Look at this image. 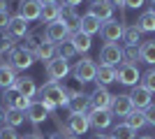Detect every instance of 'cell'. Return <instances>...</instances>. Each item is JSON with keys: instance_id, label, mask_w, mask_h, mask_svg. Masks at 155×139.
Instances as JSON below:
<instances>
[{"instance_id": "obj_1", "label": "cell", "mask_w": 155, "mask_h": 139, "mask_svg": "<svg viewBox=\"0 0 155 139\" xmlns=\"http://www.w3.org/2000/svg\"><path fill=\"white\" fill-rule=\"evenodd\" d=\"M39 95V102L49 109V111H56L58 107H67V102H70V98L65 95L63 86L60 84H51V81H46L44 86L37 91Z\"/></svg>"}, {"instance_id": "obj_2", "label": "cell", "mask_w": 155, "mask_h": 139, "mask_svg": "<svg viewBox=\"0 0 155 139\" xmlns=\"http://www.w3.org/2000/svg\"><path fill=\"white\" fill-rule=\"evenodd\" d=\"M72 77H74L79 84H91V81H95V77H97V63L93 58H88V56H84L81 60L74 63V67H72Z\"/></svg>"}, {"instance_id": "obj_3", "label": "cell", "mask_w": 155, "mask_h": 139, "mask_svg": "<svg viewBox=\"0 0 155 139\" xmlns=\"http://www.w3.org/2000/svg\"><path fill=\"white\" fill-rule=\"evenodd\" d=\"M44 70H46V77H49V81H51V84H58V81H63L65 77L72 72L70 63H67L65 58H60V56L51 58V60L44 65Z\"/></svg>"}, {"instance_id": "obj_4", "label": "cell", "mask_w": 155, "mask_h": 139, "mask_svg": "<svg viewBox=\"0 0 155 139\" xmlns=\"http://www.w3.org/2000/svg\"><path fill=\"white\" fill-rule=\"evenodd\" d=\"M123 33H125V23H120L118 19L104 21L102 28H100V35H102L104 44H118V40H123Z\"/></svg>"}, {"instance_id": "obj_5", "label": "cell", "mask_w": 155, "mask_h": 139, "mask_svg": "<svg viewBox=\"0 0 155 139\" xmlns=\"http://www.w3.org/2000/svg\"><path fill=\"white\" fill-rule=\"evenodd\" d=\"M30 104H32V100L26 98V95H21L16 88H7V91H2V107H5V109H19V111H26Z\"/></svg>"}, {"instance_id": "obj_6", "label": "cell", "mask_w": 155, "mask_h": 139, "mask_svg": "<svg viewBox=\"0 0 155 139\" xmlns=\"http://www.w3.org/2000/svg\"><path fill=\"white\" fill-rule=\"evenodd\" d=\"M139 79H141V72L137 65H127V63H120L116 67V81L123 84V86H139Z\"/></svg>"}, {"instance_id": "obj_7", "label": "cell", "mask_w": 155, "mask_h": 139, "mask_svg": "<svg viewBox=\"0 0 155 139\" xmlns=\"http://www.w3.org/2000/svg\"><path fill=\"white\" fill-rule=\"evenodd\" d=\"M100 65H109V67H118L123 63V49L118 44H104L100 51Z\"/></svg>"}, {"instance_id": "obj_8", "label": "cell", "mask_w": 155, "mask_h": 139, "mask_svg": "<svg viewBox=\"0 0 155 139\" xmlns=\"http://www.w3.org/2000/svg\"><path fill=\"white\" fill-rule=\"evenodd\" d=\"M111 121H114L111 109H91V111H88V123H91V127H95L97 132H100V130H107V127L111 125Z\"/></svg>"}, {"instance_id": "obj_9", "label": "cell", "mask_w": 155, "mask_h": 139, "mask_svg": "<svg viewBox=\"0 0 155 139\" xmlns=\"http://www.w3.org/2000/svg\"><path fill=\"white\" fill-rule=\"evenodd\" d=\"M46 40V23H42V26H37L35 30H28V35L23 37V44H21V49H26V51H37V46L42 44V42Z\"/></svg>"}, {"instance_id": "obj_10", "label": "cell", "mask_w": 155, "mask_h": 139, "mask_svg": "<svg viewBox=\"0 0 155 139\" xmlns=\"http://www.w3.org/2000/svg\"><path fill=\"white\" fill-rule=\"evenodd\" d=\"M70 28L65 26L63 21H53V23H46V40L49 42H53V44H60V42H65V40H70Z\"/></svg>"}, {"instance_id": "obj_11", "label": "cell", "mask_w": 155, "mask_h": 139, "mask_svg": "<svg viewBox=\"0 0 155 139\" xmlns=\"http://www.w3.org/2000/svg\"><path fill=\"white\" fill-rule=\"evenodd\" d=\"M16 2H19V16H23L28 23L42 19V5H39V0H16Z\"/></svg>"}, {"instance_id": "obj_12", "label": "cell", "mask_w": 155, "mask_h": 139, "mask_svg": "<svg viewBox=\"0 0 155 139\" xmlns=\"http://www.w3.org/2000/svg\"><path fill=\"white\" fill-rule=\"evenodd\" d=\"M35 53L32 51H26V49H21V46H16L12 51V60H9V65L14 67V70H28V67L35 63Z\"/></svg>"}, {"instance_id": "obj_13", "label": "cell", "mask_w": 155, "mask_h": 139, "mask_svg": "<svg viewBox=\"0 0 155 139\" xmlns=\"http://www.w3.org/2000/svg\"><path fill=\"white\" fill-rule=\"evenodd\" d=\"M88 98H91V109H111V102H114V95L104 86H97Z\"/></svg>"}, {"instance_id": "obj_14", "label": "cell", "mask_w": 155, "mask_h": 139, "mask_svg": "<svg viewBox=\"0 0 155 139\" xmlns=\"http://www.w3.org/2000/svg\"><path fill=\"white\" fill-rule=\"evenodd\" d=\"M153 93L150 91H146L143 86H132V93H130V100H132V107L134 109H146V107H150L153 104Z\"/></svg>"}, {"instance_id": "obj_15", "label": "cell", "mask_w": 155, "mask_h": 139, "mask_svg": "<svg viewBox=\"0 0 155 139\" xmlns=\"http://www.w3.org/2000/svg\"><path fill=\"white\" fill-rule=\"evenodd\" d=\"M134 107H132V100H130V93H118L114 95V102H111V114L114 116H127Z\"/></svg>"}, {"instance_id": "obj_16", "label": "cell", "mask_w": 155, "mask_h": 139, "mask_svg": "<svg viewBox=\"0 0 155 139\" xmlns=\"http://www.w3.org/2000/svg\"><path fill=\"white\" fill-rule=\"evenodd\" d=\"M67 127L72 130L74 137H77V134H86V132H88V127H91V123H88V114H70V116H67Z\"/></svg>"}, {"instance_id": "obj_17", "label": "cell", "mask_w": 155, "mask_h": 139, "mask_svg": "<svg viewBox=\"0 0 155 139\" xmlns=\"http://www.w3.org/2000/svg\"><path fill=\"white\" fill-rule=\"evenodd\" d=\"M26 116H28V121H30L32 125H39V123H44V121L51 116V111L37 100V102H32V104L26 109Z\"/></svg>"}, {"instance_id": "obj_18", "label": "cell", "mask_w": 155, "mask_h": 139, "mask_svg": "<svg viewBox=\"0 0 155 139\" xmlns=\"http://www.w3.org/2000/svg\"><path fill=\"white\" fill-rule=\"evenodd\" d=\"M60 21L70 28V33H77V30H79V21H81V16H79V12H77V7L63 5V7H60Z\"/></svg>"}, {"instance_id": "obj_19", "label": "cell", "mask_w": 155, "mask_h": 139, "mask_svg": "<svg viewBox=\"0 0 155 139\" xmlns=\"http://www.w3.org/2000/svg\"><path fill=\"white\" fill-rule=\"evenodd\" d=\"M28 30H30V28H28V21L23 19V16H19V14L12 16L9 26H7V33H9L12 40H23V37L28 35Z\"/></svg>"}, {"instance_id": "obj_20", "label": "cell", "mask_w": 155, "mask_h": 139, "mask_svg": "<svg viewBox=\"0 0 155 139\" xmlns=\"http://www.w3.org/2000/svg\"><path fill=\"white\" fill-rule=\"evenodd\" d=\"M100 28H102V21L97 19L95 14H91V12L81 14V21H79V30H81V33L93 37L95 33H100Z\"/></svg>"}, {"instance_id": "obj_21", "label": "cell", "mask_w": 155, "mask_h": 139, "mask_svg": "<svg viewBox=\"0 0 155 139\" xmlns=\"http://www.w3.org/2000/svg\"><path fill=\"white\" fill-rule=\"evenodd\" d=\"M19 81V74L12 65H0V91H7V88H14Z\"/></svg>"}, {"instance_id": "obj_22", "label": "cell", "mask_w": 155, "mask_h": 139, "mask_svg": "<svg viewBox=\"0 0 155 139\" xmlns=\"http://www.w3.org/2000/svg\"><path fill=\"white\" fill-rule=\"evenodd\" d=\"M88 109H91V98L86 93H81V95H77V98H72L67 102V111L70 114H88Z\"/></svg>"}, {"instance_id": "obj_23", "label": "cell", "mask_w": 155, "mask_h": 139, "mask_svg": "<svg viewBox=\"0 0 155 139\" xmlns=\"http://www.w3.org/2000/svg\"><path fill=\"white\" fill-rule=\"evenodd\" d=\"M56 56H58V46L53 44V42H49V40H44L37 46V51H35V58L42 60V63H49V60L56 58Z\"/></svg>"}, {"instance_id": "obj_24", "label": "cell", "mask_w": 155, "mask_h": 139, "mask_svg": "<svg viewBox=\"0 0 155 139\" xmlns=\"http://www.w3.org/2000/svg\"><path fill=\"white\" fill-rule=\"evenodd\" d=\"M97 86H109V84H114L116 81V67H109V65H97Z\"/></svg>"}, {"instance_id": "obj_25", "label": "cell", "mask_w": 155, "mask_h": 139, "mask_svg": "<svg viewBox=\"0 0 155 139\" xmlns=\"http://www.w3.org/2000/svg\"><path fill=\"white\" fill-rule=\"evenodd\" d=\"M91 14H95L97 19L104 23V21L114 19V7L109 5V0H104V2H93L91 5Z\"/></svg>"}, {"instance_id": "obj_26", "label": "cell", "mask_w": 155, "mask_h": 139, "mask_svg": "<svg viewBox=\"0 0 155 139\" xmlns=\"http://www.w3.org/2000/svg\"><path fill=\"white\" fill-rule=\"evenodd\" d=\"M70 40H72V44H74V49H77V53H88V49L93 46V42H91V35L81 33V30L72 33V35H70Z\"/></svg>"}, {"instance_id": "obj_27", "label": "cell", "mask_w": 155, "mask_h": 139, "mask_svg": "<svg viewBox=\"0 0 155 139\" xmlns=\"http://www.w3.org/2000/svg\"><path fill=\"white\" fill-rule=\"evenodd\" d=\"M16 91L21 93V95H26V98H32V95H37V84H35V79L32 77H19V81H16Z\"/></svg>"}, {"instance_id": "obj_28", "label": "cell", "mask_w": 155, "mask_h": 139, "mask_svg": "<svg viewBox=\"0 0 155 139\" xmlns=\"http://www.w3.org/2000/svg\"><path fill=\"white\" fill-rule=\"evenodd\" d=\"M125 123H127L132 130H141L143 125H148V123H146V114H143L141 109H132V111L125 116Z\"/></svg>"}, {"instance_id": "obj_29", "label": "cell", "mask_w": 155, "mask_h": 139, "mask_svg": "<svg viewBox=\"0 0 155 139\" xmlns=\"http://www.w3.org/2000/svg\"><path fill=\"white\" fill-rule=\"evenodd\" d=\"M139 60H141V49H139V44H125L123 46V63L137 65Z\"/></svg>"}, {"instance_id": "obj_30", "label": "cell", "mask_w": 155, "mask_h": 139, "mask_svg": "<svg viewBox=\"0 0 155 139\" xmlns=\"http://www.w3.org/2000/svg\"><path fill=\"white\" fill-rule=\"evenodd\" d=\"M139 49H141V63L155 67V40H148L143 44H139Z\"/></svg>"}, {"instance_id": "obj_31", "label": "cell", "mask_w": 155, "mask_h": 139, "mask_svg": "<svg viewBox=\"0 0 155 139\" xmlns=\"http://www.w3.org/2000/svg\"><path fill=\"white\" fill-rule=\"evenodd\" d=\"M137 26H139V30L141 33H155V14L150 12H143L139 19H137Z\"/></svg>"}, {"instance_id": "obj_32", "label": "cell", "mask_w": 155, "mask_h": 139, "mask_svg": "<svg viewBox=\"0 0 155 139\" xmlns=\"http://www.w3.org/2000/svg\"><path fill=\"white\" fill-rule=\"evenodd\" d=\"M26 111H19V109H7V116H5V125L9 127H19L26 123Z\"/></svg>"}, {"instance_id": "obj_33", "label": "cell", "mask_w": 155, "mask_h": 139, "mask_svg": "<svg viewBox=\"0 0 155 139\" xmlns=\"http://www.w3.org/2000/svg\"><path fill=\"white\" fill-rule=\"evenodd\" d=\"M60 19V5H44L42 7V23H53Z\"/></svg>"}, {"instance_id": "obj_34", "label": "cell", "mask_w": 155, "mask_h": 139, "mask_svg": "<svg viewBox=\"0 0 155 139\" xmlns=\"http://www.w3.org/2000/svg\"><path fill=\"white\" fill-rule=\"evenodd\" d=\"M123 40H125V44H139V42H141V30H139V26H137V23L125 26Z\"/></svg>"}, {"instance_id": "obj_35", "label": "cell", "mask_w": 155, "mask_h": 139, "mask_svg": "<svg viewBox=\"0 0 155 139\" xmlns=\"http://www.w3.org/2000/svg\"><path fill=\"white\" fill-rule=\"evenodd\" d=\"M134 132L137 130H132L127 123H118V125L111 130V139H134Z\"/></svg>"}, {"instance_id": "obj_36", "label": "cell", "mask_w": 155, "mask_h": 139, "mask_svg": "<svg viewBox=\"0 0 155 139\" xmlns=\"http://www.w3.org/2000/svg\"><path fill=\"white\" fill-rule=\"evenodd\" d=\"M56 46H58V56L65 58V60H72L77 56V49H74L72 40H65V42H60V44H56Z\"/></svg>"}, {"instance_id": "obj_37", "label": "cell", "mask_w": 155, "mask_h": 139, "mask_svg": "<svg viewBox=\"0 0 155 139\" xmlns=\"http://www.w3.org/2000/svg\"><path fill=\"white\" fill-rule=\"evenodd\" d=\"M81 86L84 84H79L77 79H72V81H67V84H63V91H65V95L67 98H77V95H81Z\"/></svg>"}, {"instance_id": "obj_38", "label": "cell", "mask_w": 155, "mask_h": 139, "mask_svg": "<svg viewBox=\"0 0 155 139\" xmlns=\"http://www.w3.org/2000/svg\"><path fill=\"white\" fill-rule=\"evenodd\" d=\"M141 86L146 88V91L155 93V67H150L146 74H141Z\"/></svg>"}, {"instance_id": "obj_39", "label": "cell", "mask_w": 155, "mask_h": 139, "mask_svg": "<svg viewBox=\"0 0 155 139\" xmlns=\"http://www.w3.org/2000/svg\"><path fill=\"white\" fill-rule=\"evenodd\" d=\"M0 139H19V132H16V127H0Z\"/></svg>"}, {"instance_id": "obj_40", "label": "cell", "mask_w": 155, "mask_h": 139, "mask_svg": "<svg viewBox=\"0 0 155 139\" xmlns=\"http://www.w3.org/2000/svg\"><path fill=\"white\" fill-rule=\"evenodd\" d=\"M143 114H146V123H148V125H153V127H155V104L146 107V109H143Z\"/></svg>"}, {"instance_id": "obj_41", "label": "cell", "mask_w": 155, "mask_h": 139, "mask_svg": "<svg viewBox=\"0 0 155 139\" xmlns=\"http://www.w3.org/2000/svg\"><path fill=\"white\" fill-rule=\"evenodd\" d=\"M9 21H12V14L9 12H0V28H2V30H7Z\"/></svg>"}, {"instance_id": "obj_42", "label": "cell", "mask_w": 155, "mask_h": 139, "mask_svg": "<svg viewBox=\"0 0 155 139\" xmlns=\"http://www.w3.org/2000/svg\"><path fill=\"white\" fill-rule=\"evenodd\" d=\"M143 5H146V0H125V7H132V9H139Z\"/></svg>"}, {"instance_id": "obj_43", "label": "cell", "mask_w": 155, "mask_h": 139, "mask_svg": "<svg viewBox=\"0 0 155 139\" xmlns=\"http://www.w3.org/2000/svg\"><path fill=\"white\" fill-rule=\"evenodd\" d=\"M109 5L114 7V9L118 7V12H123V9H125V0H109Z\"/></svg>"}, {"instance_id": "obj_44", "label": "cell", "mask_w": 155, "mask_h": 139, "mask_svg": "<svg viewBox=\"0 0 155 139\" xmlns=\"http://www.w3.org/2000/svg\"><path fill=\"white\" fill-rule=\"evenodd\" d=\"M14 0H0V12H9Z\"/></svg>"}, {"instance_id": "obj_45", "label": "cell", "mask_w": 155, "mask_h": 139, "mask_svg": "<svg viewBox=\"0 0 155 139\" xmlns=\"http://www.w3.org/2000/svg\"><path fill=\"white\" fill-rule=\"evenodd\" d=\"M23 139H42V132H39V130H37V125H35L32 134H28V137H23Z\"/></svg>"}, {"instance_id": "obj_46", "label": "cell", "mask_w": 155, "mask_h": 139, "mask_svg": "<svg viewBox=\"0 0 155 139\" xmlns=\"http://www.w3.org/2000/svg\"><path fill=\"white\" fill-rule=\"evenodd\" d=\"M63 5H72V7H77V5H81V0H63Z\"/></svg>"}, {"instance_id": "obj_47", "label": "cell", "mask_w": 155, "mask_h": 139, "mask_svg": "<svg viewBox=\"0 0 155 139\" xmlns=\"http://www.w3.org/2000/svg\"><path fill=\"white\" fill-rule=\"evenodd\" d=\"M5 116H7V109L0 104V123H5Z\"/></svg>"}, {"instance_id": "obj_48", "label": "cell", "mask_w": 155, "mask_h": 139, "mask_svg": "<svg viewBox=\"0 0 155 139\" xmlns=\"http://www.w3.org/2000/svg\"><path fill=\"white\" fill-rule=\"evenodd\" d=\"M46 139H65V137H63V134H60V132H51V134H49V137H46Z\"/></svg>"}, {"instance_id": "obj_49", "label": "cell", "mask_w": 155, "mask_h": 139, "mask_svg": "<svg viewBox=\"0 0 155 139\" xmlns=\"http://www.w3.org/2000/svg\"><path fill=\"white\" fill-rule=\"evenodd\" d=\"M56 2H58V0H39V5L44 7V5H56Z\"/></svg>"}, {"instance_id": "obj_50", "label": "cell", "mask_w": 155, "mask_h": 139, "mask_svg": "<svg viewBox=\"0 0 155 139\" xmlns=\"http://www.w3.org/2000/svg\"><path fill=\"white\" fill-rule=\"evenodd\" d=\"M93 139H109V137H107V134H95Z\"/></svg>"}, {"instance_id": "obj_51", "label": "cell", "mask_w": 155, "mask_h": 139, "mask_svg": "<svg viewBox=\"0 0 155 139\" xmlns=\"http://www.w3.org/2000/svg\"><path fill=\"white\" fill-rule=\"evenodd\" d=\"M150 12L155 14V0H150Z\"/></svg>"}, {"instance_id": "obj_52", "label": "cell", "mask_w": 155, "mask_h": 139, "mask_svg": "<svg viewBox=\"0 0 155 139\" xmlns=\"http://www.w3.org/2000/svg\"><path fill=\"white\" fill-rule=\"evenodd\" d=\"M139 139H155V137H150V134H143V137H139Z\"/></svg>"}, {"instance_id": "obj_53", "label": "cell", "mask_w": 155, "mask_h": 139, "mask_svg": "<svg viewBox=\"0 0 155 139\" xmlns=\"http://www.w3.org/2000/svg\"><path fill=\"white\" fill-rule=\"evenodd\" d=\"M91 2H104V0H91Z\"/></svg>"}, {"instance_id": "obj_54", "label": "cell", "mask_w": 155, "mask_h": 139, "mask_svg": "<svg viewBox=\"0 0 155 139\" xmlns=\"http://www.w3.org/2000/svg\"><path fill=\"white\" fill-rule=\"evenodd\" d=\"M67 139H79V137H67Z\"/></svg>"}, {"instance_id": "obj_55", "label": "cell", "mask_w": 155, "mask_h": 139, "mask_svg": "<svg viewBox=\"0 0 155 139\" xmlns=\"http://www.w3.org/2000/svg\"><path fill=\"white\" fill-rule=\"evenodd\" d=\"M0 53H2V46H0Z\"/></svg>"}, {"instance_id": "obj_56", "label": "cell", "mask_w": 155, "mask_h": 139, "mask_svg": "<svg viewBox=\"0 0 155 139\" xmlns=\"http://www.w3.org/2000/svg\"><path fill=\"white\" fill-rule=\"evenodd\" d=\"M109 139H111V137H109Z\"/></svg>"}]
</instances>
